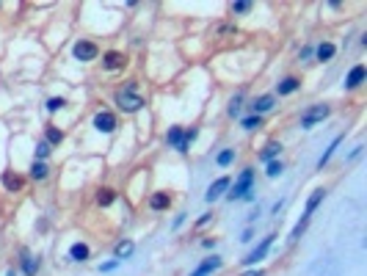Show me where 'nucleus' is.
<instances>
[{
	"mask_svg": "<svg viewBox=\"0 0 367 276\" xmlns=\"http://www.w3.org/2000/svg\"><path fill=\"white\" fill-rule=\"evenodd\" d=\"M135 89H138V86H135V83H127L125 89H119L116 91V105H119V110H125V113H135V110H141L144 108V97L141 94H135Z\"/></svg>",
	"mask_w": 367,
	"mask_h": 276,
	"instance_id": "f257e3e1",
	"label": "nucleus"
},
{
	"mask_svg": "<svg viewBox=\"0 0 367 276\" xmlns=\"http://www.w3.org/2000/svg\"><path fill=\"white\" fill-rule=\"evenodd\" d=\"M251 185H254V169H243L240 177L235 179V185H229L227 199H229V202H235V199L251 202Z\"/></svg>",
	"mask_w": 367,
	"mask_h": 276,
	"instance_id": "f03ea898",
	"label": "nucleus"
},
{
	"mask_svg": "<svg viewBox=\"0 0 367 276\" xmlns=\"http://www.w3.org/2000/svg\"><path fill=\"white\" fill-rule=\"evenodd\" d=\"M329 113H332L329 105H312V108H306L304 113H301V127H304V130H312V127L318 122H323Z\"/></svg>",
	"mask_w": 367,
	"mask_h": 276,
	"instance_id": "7ed1b4c3",
	"label": "nucleus"
},
{
	"mask_svg": "<svg viewBox=\"0 0 367 276\" xmlns=\"http://www.w3.org/2000/svg\"><path fill=\"white\" fill-rule=\"evenodd\" d=\"M273 238H276V235H265V238H263V243H260V246H254V248L249 251V257L243 260V265H251V268H257V262H260V260H265L268 248L273 246Z\"/></svg>",
	"mask_w": 367,
	"mask_h": 276,
	"instance_id": "20e7f679",
	"label": "nucleus"
},
{
	"mask_svg": "<svg viewBox=\"0 0 367 276\" xmlns=\"http://www.w3.org/2000/svg\"><path fill=\"white\" fill-rule=\"evenodd\" d=\"M72 53H75V58H77V61H94V58L100 55V47L94 44V41L80 39V41L75 44V50H72Z\"/></svg>",
	"mask_w": 367,
	"mask_h": 276,
	"instance_id": "39448f33",
	"label": "nucleus"
},
{
	"mask_svg": "<svg viewBox=\"0 0 367 276\" xmlns=\"http://www.w3.org/2000/svg\"><path fill=\"white\" fill-rule=\"evenodd\" d=\"M102 67L108 69V72H119V69L127 67V55L119 53V50H108V53L102 55Z\"/></svg>",
	"mask_w": 367,
	"mask_h": 276,
	"instance_id": "423d86ee",
	"label": "nucleus"
},
{
	"mask_svg": "<svg viewBox=\"0 0 367 276\" xmlns=\"http://www.w3.org/2000/svg\"><path fill=\"white\" fill-rule=\"evenodd\" d=\"M221 265H224V260L213 254V257H207L204 262H199V265L191 271V276H210V274H215V271L221 268Z\"/></svg>",
	"mask_w": 367,
	"mask_h": 276,
	"instance_id": "0eeeda50",
	"label": "nucleus"
},
{
	"mask_svg": "<svg viewBox=\"0 0 367 276\" xmlns=\"http://www.w3.org/2000/svg\"><path fill=\"white\" fill-rule=\"evenodd\" d=\"M229 185H232V179H229V177H218V179H215V182H213V185L207 188V193H204V199H207V202H215V199H221L224 193L229 191Z\"/></svg>",
	"mask_w": 367,
	"mask_h": 276,
	"instance_id": "6e6552de",
	"label": "nucleus"
},
{
	"mask_svg": "<svg viewBox=\"0 0 367 276\" xmlns=\"http://www.w3.org/2000/svg\"><path fill=\"white\" fill-rule=\"evenodd\" d=\"M94 127L100 133H113L116 130V116H113L111 110H100L97 116H94Z\"/></svg>",
	"mask_w": 367,
	"mask_h": 276,
	"instance_id": "1a4fd4ad",
	"label": "nucleus"
},
{
	"mask_svg": "<svg viewBox=\"0 0 367 276\" xmlns=\"http://www.w3.org/2000/svg\"><path fill=\"white\" fill-rule=\"evenodd\" d=\"M365 77H367L365 64H356V67L348 72V77H345V89H359L362 83H365Z\"/></svg>",
	"mask_w": 367,
	"mask_h": 276,
	"instance_id": "9d476101",
	"label": "nucleus"
},
{
	"mask_svg": "<svg viewBox=\"0 0 367 276\" xmlns=\"http://www.w3.org/2000/svg\"><path fill=\"white\" fill-rule=\"evenodd\" d=\"M91 257V248L86 243H72L69 246V260L72 262H86Z\"/></svg>",
	"mask_w": 367,
	"mask_h": 276,
	"instance_id": "9b49d317",
	"label": "nucleus"
},
{
	"mask_svg": "<svg viewBox=\"0 0 367 276\" xmlns=\"http://www.w3.org/2000/svg\"><path fill=\"white\" fill-rule=\"evenodd\" d=\"M168 205H171V196H168L166 191H158V193H152V196H149V207H152V210H168Z\"/></svg>",
	"mask_w": 367,
	"mask_h": 276,
	"instance_id": "f8f14e48",
	"label": "nucleus"
},
{
	"mask_svg": "<svg viewBox=\"0 0 367 276\" xmlns=\"http://www.w3.org/2000/svg\"><path fill=\"white\" fill-rule=\"evenodd\" d=\"M273 108V97L270 94H263V97H257L254 103H251V113L254 116H260V113H265V110Z\"/></svg>",
	"mask_w": 367,
	"mask_h": 276,
	"instance_id": "ddd939ff",
	"label": "nucleus"
},
{
	"mask_svg": "<svg viewBox=\"0 0 367 276\" xmlns=\"http://www.w3.org/2000/svg\"><path fill=\"white\" fill-rule=\"evenodd\" d=\"M323 196H326V191H323V188L312 191V196L306 199V210H304V215H312V213H315V210H318V205L323 202Z\"/></svg>",
	"mask_w": 367,
	"mask_h": 276,
	"instance_id": "4468645a",
	"label": "nucleus"
},
{
	"mask_svg": "<svg viewBox=\"0 0 367 276\" xmlns=\"http://www.w3.org/2000/svg\"><path fill=\"white\" fill-rule=\"evenodd\" d=\"M133 248H135V243H133V241H122L116 248H113V260H119V262L127 260V257L133 254Z\"/></svg>",
	"mask_w": 367,
	"mask_h": 276,
	"instance_id": "2eb2a0df",
	"label": "nucleus"
},
{
	"mask_svg": "<svg viewBox=\"0 0 367 276\" xmlns=\"http://www.w3.org/2000/svg\"><path fill=\"white\" fill-rule=\"evenodd\" d=\"M334 53H337V47H334L332 41H323V44H318V50H315V55H318V61H332Z\"/></svg>",
	"mask_w": 367,
	"mask_h": 276,
	"instance_id": "dca6fc26",
	"label": "nucleus"
},
{
	"mask_svg": "<svg viewBox=\"0 0 367 276\" xmlns=\"http://www.w3.org/2000/svg\"><path fill=\"white\" fill-rule=\"evenodd\" d=\"M298 86H301V80H298V77H284V80L276 86V91L284 97V94H293V91H298Z\"/></svg>",
	"mask_w": 367,
	"mask_h": 276,
	"instance_id": "f3484780",
	"label": "nucleus"
},
{
	"mask_svg": "<svg viewBox=\"0 0 367 276\" xmlns=\"http://www.w3.org/2000/svg\"><path fill=\"white\" fill-rule=\"evenodd\" d=\"M196 136H199V130H196V127H191V130H185V133H182V141L177 144V152H182V155H185V152H188V146H191V144L196 141Z\"/></svg>",
	"mask_w": 367,
	"mask_h": 276,
	"instance_id": "a211bd4d",
	"label": "nucleus"
},
{
	"mask_svg": "<svg viewBox=\"0 0 367 276\" xmlns=\"http://www.w3.org/2000/svg\"><path fill=\"white\" fill-rule=\"evenodd\" d=\"M3 188H6V191H11V193L20 191V188H22V177H20V174H11V172L3 174Z\"/></svg>",
	"mask_w": 367,
	"mask_h": 276,
	"instance_id": "6ab92c4d",
	"label": "nucleus"
},
{
	"mask_svg": "<svg viewBox=\"0 0 367 276\" xmlns=\"http://www.w3.org/2000/svg\"><path fill=\"white\" fill-rule=\"evenodd\" d=\"M113 202H116V191H111V188H100L97 205H100V207H111Z\"/></svg>",
	"mask_w": 367,
	"mask_h": 276,
	"instance_id": "aec40b11",
	"label": "nucleus"
},
{
	"mask_svg": "<svg viewBox=\"0 0 367 276\" xmlns=\"http://www.w3.org/2000/svg\"><path fill=\"white\" fill-rule=\"evenodd\" d=\"M279 152H282V144H276V141H273V144H268L263 149V155H260V160H263V163H270V160H276V155Z\"/></svg>",
	"mask_w": 367,
	"mask_h": 276,
	"instance_id": "412c9836",
	"label": "nucleus"
},
{
	"mask_svg": "<svg viewBox=\"0 0 367 276\" xmlns=\"http://www.w3.org/2000/svg\"><path fill=\"white\" fill-rule=\"evenodd\" d=\"M22 274H25V276H36V274H39V260L25 254V260H22Z\"/></svg>",
	"mask_w": 367,
	"mask_h": 276,
	"instance_id": "4be33fe9",
	"label": "nucleus"
},
{
	"mask_svg": "<svg viewBox=\"0 0 367 276\" xmlns=\"http://www.w3.org/2000/svg\"><path fill=\"white\" fill-rule=\"evenodd\" d=\"M44 136H47L44 141H47L50 146H58V144L64 141V130H58V127H53V124L47 127V133H44Z\"/></svg>",
	"mask_w": 367,
	"mask_h": 276,
	"instance_id": "5701e85b",
	"label": "nucleus"
},
{
	"mask_svg": "<svg viewBox=\"0 0 367 276\" xmlns=\"http://www.w3.org/2000/svg\"><path fill=\"white\" fill-rule=\"evenodd\" d=\"M339 144H342V136H337V138H334V141H332V146H329V149H326L323 152V155H320V160H318V169H323V166L326 163H329V160H332V155H334V149H337V146Z\"/></svg>",
	"mask_w": 367,
	"mask_h": 276,
	"instance_id": "b1692460",
	"label": "nucleus"
},
{
	"mask_svg": "<svg viewBox=\"0 0 367 276\" xmlns=\"http://www.w3.org/2000/svg\"><path fill=\"white\" fill-rule=\"evenodd\" d=\"M306 224H309V215H301V221H298L296 227H293V232H290V238H287V241H290V243H296L298 238H301V235H304Z\"/></svg>",
	"mask_w": 367,
	"mask_h": 276,
	"instance_id": "393cba45",
	"label": "nucleus"
},
{
	"mask_svg": "<svg viewBox=\"0 0 367 276\" xmlns=\"http://www.w3.org/2000/svg\"><path fill=\"white\" fill-rule=\"evenodd\" d=\"M47 174H50L47 163H42V160H33V166H31V177H33V179H44Z\"/></svg>",
	"mask_w": 367,
	"mask_h": 276,
	"instance_id": "a878e982",
	"label": "nucleus"
},
{
	"mask_svg": "<svg viewBox=\"0 0 367 276\" xmlns=\"http://www.w3.org/2000/svg\"><path fill=\"white\" fill-rule=\"evenodd\" d=\"M235 160V149H224V152H218V158H215V163L221 166V169H227L229 163Z\"/></svg>",
	"mask_w": 367,
	"mask_h": 276,
	"instance_id": "bb28decb",
	"label": "nucleus"
},
{
	"mask_svg": "<svg viewBox=\"0 0 367 276\" xmlns=\"http://www.w3.org/2000/svg\"><path fill=\"white\" fill-rule=\"evenodd\" d=\"M243 130H257V127H260V124H263V119H260V116H254V113H251V116H246V119H243Z\"/></svg>",
	"mask_w": 367,
	"mask_h": 276,
	"instance_id": "cd10ccee",
	"label": "nucleus"
},
{
	"mask_svg": "<svg viewBox=\"0 0 367 276\" xmlns=\"http://www.w3.org/2000/svg\"><path fill=\"white\" fill-rule=\"evenodd\" d=\"M64 105H67V100H64V97H50V100H47V110H50V113L61 110Z\"/></svg>",
	"mask_w": 367,
	"mask_h": 276,
	"instance_id": "c85d7f7f",
	"label": "nucleus"
},
{
	"mask_svg": "<svg viewBox=\"0 0 367 276\" xmlns=\"http://www.w3.org/2000/svg\"><path fill=\"white\" fill-rule=\"evenodd\" d=\"M166 141H168L171 146H177V144L182 141V130H180V127H171V130L166 133Z\"/></svg>",
	"mask_w": 367,
	"mask_h": 276,
	"instance_id": "c756f323",
	"label": "nucleus"
},
{
	"mask_svg": "<svg viewBox=\"0 0 367 276\" xmlns=\"http://www.w3.org/2000/svg\"><path fill=\"white\" fill-rule=\"evenodd\" d=\"M282 172H284L282 160H270V163H268V177H279Z\"/></svg>",
	"mask_w": 367,
	"mask_h": 276,
	"instance_id": "7c9ffc66",
	"label": "nucleus"
},
{
	"mask_svg": "<svg viewBox=\"0 0 367 276\" xmlns=\"http://www.w3.org/2000/svg\"><path fill=\"white\" fill-rule=\"evenodd\" d=\"M47 155H50V144H47V141H39V144H36V158L44 160Z\"/></svg>",
	"mask_w": 367,
	"mask_h": 276,
	"instance_id": "2f4dec72",
	"label": "nucleus"
},
{
	"mask_svg": "<svg viewBox=\"0 0 367 276\" xmlns=\"http://www.w3.org/2000/svg\"><path fill=\"white\" fill-rule=\"evenodd\" d=\"M232 11H235V14H246V11H251V3H249V0H240V3H232Z\"/></svg>",
	"mask_w": 367,
	"mask_h": 276,
	"instance_id": "473e14b6",
	"label": "nucleus"
},
{
	"mask_svg": "<svg viewBox=\"0 0 367 276\" xmlns=\"http://www.w3.org/2000/svg\"><path fill=\"white\" fill-rule=\"evenodd\" d=\"M116 268H119V260H108V262L100 265V274H111V271H116Z\"/></svg>",
	"mask_w": 367,
	"mask_h": 276,
	"instance_id": "72a5a7b5",
	"label": "nucleus"
},
{
	"mask_svg": "<svg viewBox=\"0 0 367 276\" xmlns=\"http://www.w3.org/2000/svg\"><path fill=\"white\" fill-rule=\"evenodd\" d=\"M240 97H235V100H232V105H229V116H237V113H240Z\"/></svg>",
	"mask_w": 367,
	"mask_h": 276,
	"instance_id": "f704fd0d",
	"label": "nucleus"
},
{
	"mask_svg": "<svg viewBox=\"0 0 367 276\" xmlns=\"http://www.w3.org/2000/svg\"><path fill=\"white\" fill-rule=\"evenodd\" d=\"M210 221H213V213H204L199 221H196V227H204V224H210Z\"/></svg>",
	"mask_w": 367,
	"mask_h": 276,
	"instance_id": "c9c22d12",
	"label": "nucleus"
},
{
	"mask_svg": "<svg viewBox=\"0 0 367 276\" xmlns=\"http://www.w3.org/2000/svg\"><path fill=\"white\" fill-rule=\"evenodd\" d=\"M243 276H265V271H260V268H249Z\"/></svg>",
	"mask_w": 367,
	"mask_h": 276,
	"instance_id": "e433bc0d",
	"label": "nucleus"
},
{
	"mask_svg": "<svg viewBox=\"0 0 367 276\" xmlns=\"http://www.w3.org/2000/svg\"><path fill=\"white\" fill-rule=\"evenodd\" d=\"M182 221H185V213H180L177 218H174V227H182Z\"/></svg>",
	"mask_w": 367,
	"mask_h": 276,
	"instance_id": "4c0bfd02",
	"label": "nucleus"
},
{
	"mask_svg": "<svg viewBox=\"0 0 367 276\" xmlns=\"http://www.w3.org/2000/svg\"><path fill=\"white\" fill-rule=\"evenodd\" d=\"M201 246H204V248H213V246H215V238H213V241H210V238H207V241H201Z\"/></svg>",
	"mask_w": 367,
	"mask_h": 276,
	"instance_id": "58836bf2",
	"label": "nucleus"
}]
</instances>
